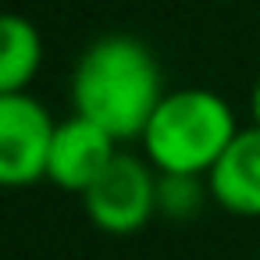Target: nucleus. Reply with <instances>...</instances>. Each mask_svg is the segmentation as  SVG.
I'll return each instance as SVG.
<instances>
[{
  "instance_id": "obj_1",
  "label": "nucleus",
  "mask_w": 260,
  "mask_h": 260,
  "mask_svg": "<svg viewBox=\"0 0 260 260\" xmlns=\"http://www.w3.org/2000/svg\"><path fill=\"white\" fill-rule=\"evenodd\" d=\"M164 75L150 47L136 36L114 32L86 47L72 72V107L79 118L100 125L118 143L146 132L164 100Z\"/></svg>"
},
{
  "instance_id": "obj_2",
  "label": "nucleus",
  "mask_w": 260,
  "mask_h": 260,
  "mask_svg": "<svg viewBox=\"0 0 260 260\" xmlns=\"http://www.w3.org/2000/svg\"><path fill=\"white\" fill-rule=\"evenodd\" d=\"M239 136L232 107L210 89H175L153 111L143 139L157 175L207 178Z\"/></svg>"
},
{
  "instance_id": "obj_3",
  "label": "nucleus",
  "mask_w": 260,
  "mask_h": 260,
  "mask_svg": "<svg viewBox=\"0 0 260 260\" xmlns=\"http://www.w3.org/2000/svg\"><path fill=\"white\" fill-rule=\"evenodd\" d=\"M157 168L132 153H118L107 171L82 192L89 221L107 235H132L157 214Z\"/></svg>"
},
{
  "instance_id": "obj_4",
  "label": "nucleus",
  "mask_w": 260,
  "mask_h": 260,
  "mask_svg": "<svg viewBox=\"0 0 260 260\" xmlns=\"http://www.w3.org/2000/svg\"><path fill=\"white\" fill-rule=\"evenodd\" d=\"M57 125L32 93H0V178L32 185L47 178Z\"/></svg>"
},
{
  "instance_id": "obj_5",
  "label": "nucleus",
  "mask_w": 260,
  "mask_h": 260,
  "mask_svg": "<svg viewBox=\"0 0 260 260\" xmlns=\"http://www.w3.org/2000/svg\"><path fill=\"white\" fill-rule=\"evenodd\" d=\"M118 157V139L107 136L100 125L72 114L68 121L57 125L54 146H50V164H47V178L68 192H86L104 171L107 164Z\"/></svg>"
},
{
  "instance_id": "obj_6",
  "label": "nucleus",
  "mask_w": 260,
  "mask_h": 260,
  "mask_svg": "<svg viewBox=\"0 0 260 260\" xmlns=\"http://www.w3.org/2000/svg\"><path fill=\"white\" fill-rule=\"evenodd\" d=\"M210 200L232 214L260 217V128H239L224 157L207 175Z\"/></svg>"
},
{
  "instance_id": "obj_7",
  "label": "nucleus",
  "mask_w": 260,
  "mask_h": 260,
  "mask_svg": "<svg viewBox=\"0 0 260 260\" xmlns=\"http://www.w3.org/2000/svg\"><path fill=\"white\" fill-rule=\"evenodd\" d=\"M43 64V40L36 25L22 15H8L0 22V93H29Z\"/></svg>"
},
{
  "instance_id": "obj_8",
  "label": "nucleus",
  "mask_w": 260,
  "mask_h": 260,
  "mask_svg": "<svg viewBox=\"0 0 260 260\" xmlns=\"http://www.w3.org/2000/svg\"><path fill=\"white\" fill-rule=\"evenodd\" d=\"M203 196H210L203 178H196V175H160V182H157V214H164L171 221H185L203 207Z\"/></svg>"
},
{
  "instance_id": "obj_9",
  "label": "nucleus",
  "mask_w": 260,
  "mask_h": 260,
  "mask_svg": "<svg viewBox=\"0 0 260 260\" xmlns=\"http://www.w3.org/2000/svg\"><path fill=\"white\" fill-rule=\"evenodd\" d=\"M249 114H253V125L260 128V79H256V86L249 93Z\"/></svg>"
}]
</instances>
